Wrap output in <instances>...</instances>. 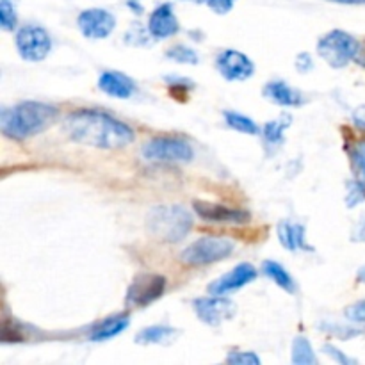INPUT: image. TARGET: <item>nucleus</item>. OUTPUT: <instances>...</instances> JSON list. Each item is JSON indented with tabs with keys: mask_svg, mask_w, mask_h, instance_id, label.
Listing matches in <instances>:
<instances>
[{
	"mask_svg": "<svg viewBox=\"0 0 365 365\" xmlns=\"http://www.w3.org/2000/svg\"><path fill=\"white\" fill-rule=\"evenodd\" d=\"M353 120H355V123L359 125L360 128H364L365 130V107H359V109L355 110V114H353Z\"/></svg>",
	"mask_w": 365,
	"mask_h": 365,
	"instance_id": "nucleus-33",
	"label": "nucleus"
},
{
	"mask_svg": "<svg viewBox=\"0 0 365 365\" xmlns=\"http://www.w3.org/2000/svg\"><path fill=\"white\" fill-rule=\"evenodd\" d=\"M278 239L284 248L289 252H298V250H307L312 252V246L307 245L305 241V227L303 225H291L287 221H282L278 225Z\"/></svg>",
	"mask_w": 365,
	"mask_h": 365,
	"instance_id": "nucleus-17",
	"label": "nucleus"
},
{
	"mask_svg": "<svg viewBox=\"0 0 365 365\" xmlns=\"http://www.w3.org/2000/svg\"><path fill=\"white\" fill-rule=\"evenodd\" d=\"M68 138L102 150H120L134 141V130L118 118L95 109H81L64 120Z\"/></svg>",
	"mask_w": 365,
	"mask_h": 365,
	"instance_id": "nucleus-1",
	"label": "nucleus"
},
{
	"mask_svg": "<svg viewBox=\"0 0 365 365\" xmlns=\"http://www.w3.org/2000/svg\"><path fill=\"white\" fill-rule=\"evenodd\" d=\"M235 245L232 239L227 237H200L198 241L191 242L187 248L182 252V262L189 266H207V264L220 262L228 259L234 252Z\"/></svg>",
	"mask_w": 365,
	"mask_h": 365,
	"instance_id": "nucleus-5",
	"label": "nucleus"
},
{
	"mask_svg": "<svg viewBox=\"0 0 365 365\" xmlns=\"http://www.w3.org/2000/svg\"><path fill=\"white\" fill-rule=\"evenodd\" d=\"M57 107L43 102H21L14 109H4L0 114V130L9 139H27L41 134L57 121Z\"/></svg>",
	"mask_w": 365,
	"mask_h": 365,
	"instance_id": "nucleus-2",
	"label": "nucleus"
},
{
	"mask_svg": "<svg viewBox=\"0 0 365 365\" xmlns=\"http://www.w3.org/2000/svg\"><path fill=\"white\" fill-rule=\"evenodd\" d=\"M223 116L228 127L234 128V130L242 132V134H250V135H257L260 132L259 125H257L252 118L242 116V114L239 113H232V110H227Z\"/></svg>",
	"mask_w": 365,
	"mask_h": 365,
	"instance_id": "nucleus-22",
	"label": "nucleus"
},
{
	"mask_svg": "<svg viewBox=\"0 0 365 365\" xmlns=\"http://www.w3.org/2000/svg\"><path fill=\"white\" fill-rule=\"evenodd\" d=\"M331 2H337V4H349V6H355V4H365V0H331Z\"/></svg>",
	"mask_w": 365,
	"mask_h": 365,
	"instance_id": "nucleus-35",
	"label": "nucleus"
},
{
	"mask_svg": "<svg viewBox=\"0 0 365 365\" xmlns=\"http://www.w3.org/2000/svg\"><path fill=\"white\" fill-rule=\"evenodd\" d=\"M346 316L351 321H356V323H365V299L349 307V309L346 310Z\"/></svg>",
	"mask_w": 365,
	"mask_h": 365,
	"instance_id": "nucleus-30",
	"label": "nucleus"
},
{
	"mask_svg": "<svg viewBox=\"0 0 365 365\" xmlns=\"http://www.w3.org/2000/svg\"><path fill=\"white\" fill-rule=\"evenodd\" d=\"M178 331L175 328L166 327V324H157V327H148L135 335L138 344H170Z\"/></svg>",
	"mask_w": 365,
	"mask_h": 365,
	"instance_id": "nucleus-19",
	"label": "nucleus"
},
{
	"mask_svg": "<svg viewBox=\"0 0 365 365\" xmlns=\"http://www.w3.org/2000/svg\"><path fill=\"white\" fill-rule=\"evenodd\" d=\"M192 216L187 209L182 205H159L153 207L146 216V228L150 235L157 241L180 242L182 239L187 237L192 228Z\"/></svg>",
	"mask_w": 365,
	"mask_h": 365,
	"instance_id": "nucleus-3",
	"label": "nucleus"
},
{
	"mask_svg": "<svg viewBox=\"0 0 365 365\" xmlns=\"http://www.w3.org/2000/svg\"><path fill=\"white\" fill-rule=\"evenodd\" d=\"M353 239H355V241L365 242V220L359 225V228H356L355 234H353Z\"/></svg>",
	"mask_w": 365,
	"mask_h": 365,
	"instance_id": "nucleus-34",
	"label": "nucleus"
},
{
	"mask_svg": "<svg viewBox=\"0 0 365 365\" xmlns=\"http://www.w3.org/2000/svg\"><path fill=\"white\" fill-rule=\"evenodd\" d=\"M227 362L234 365H257L260 364V359L252 351H232L227 356Z\"/></svg>",
	"mask_w": 365,
	"mask_h": 365,
	"instance_id": "nucleus-26",
	"label": "nucleus"
},
{
	"mask_svg": "<svg viewBox=\"0 0 365 365\" xmlns=\"http://www.w3.org/2000/svg\"><path fill=\"white\" fill-rule=\"evenodd\" d=\"M128 323H130V317L125 316V314H118V316L107 317V319H103L102 323L96 324V328L93 330L91 337L89 339H91L93 342L109 341V339L123 334V331L128 328Z\"/></svg>",
	"mask_w": 365,
	"mask_h": 365,
	"instance_id": "nucleus-18",
	"label": "nucleus"
},
{
	"mask_svg": "<svg viewBox=\"0 0 365 365\" xmlns=\"http://www.w3.org/2000/svg\"><path fill=\"white\" fill-rule=\"evenodd\" d=\"M196 316L209 327H220L223 321L235 316V303L223 298L221 294H212L209 298H198L192 303Z\"/></svg>",
	"mask_w": 365,
	"mask_h": 365,
	"instance_id": "nucleus-9",
	"label": "nucleus"
},
{
	"mask_svg": "<svg viewBox=\"0 0 365 365\" xmlns=\"http://www.w3.org/2000/svg\"><path fill=\"white\" fill-rule=\"evenodd\" d=\"M180 29L178 18L171 4H160L152 11L148 20V32L155 39H166L175 36Z\"/></svg>",
	"mask_w": 365,
	"mask_h": 365,
	"instance_id": "nucleus-14",
	"label": "nucleus"
},
{
	"mask_svg": "<svg viewBox=\"0 0 365 365\" xmlns=\"http://www.w3.org/2000/svg\"><path fill=\"white\" fill-rule=\"evenodd\" d=\"M18 24L14 0H0V27L4 31H14Z\"/></svg>",
	"mask_w": 365,
	"mask_h": 365,
	"instance_id": "nucleus-24",
	"label": "nucleus"
},
{
	"mask_svg": "<svg viewBox=\"0 0 365 365\" xmlns=\"http://www.w3.org/2000/svg\"><path fill=\"white\" fill-rule=\"evenodd\" d=\"M257 278V269L252 266V264L245 262L235 266L230 273L223 274L221 278H217L216 282L209 285L210 294H228L232 291H237V289H242L245 285L252 284Z\"/></svg>",
	"mask_w": 365,
	"mask_h": 365,
	"instance_id": "nucleus-13",
	"label": "nucleus"
},
{
	"mask_svg": "<svg viewBox=\"0 0 365 365\" xmlns=\"http://www.w3.org/2000/svg\"><path fill=\"white\" fill-rule=\"evenodd\" d=\"M292 362L296 365H314L317 362L312 346L303 335L296 337L292 342Z\"/></svg>",
	"mask_w": 365,
	"mask_h": 365,
	"instance_id": "nucleus-21",
	"label": "nucleus"
},
{
	"mask_svg": "<svg viewBox=\"0 0 365 365\" xmlns=\"http://www.w3.org/2000/svg\"><path fill=\"white\" fill-rule=\"evenodd\" d=\"M216 68L227 81L242 82L255 73V64L246 53L228 48L217 56Z\"/></svg>",
	"mask_w": 365,
	"mask_h": 365,
	"instance_id": "nucleus-11",
	"label": "nucleus"
},
{
	"mask_svg": "<svg viewBox=\"0 0 365 365\" xmlns=\"http://www.w3.org/2000/svg\"><path fill=\"white\" fill-rule=\"evenodd\" d=\"M364 200H365V182H353V184L349 185L348 200H346V203H348V207H355L359 205L360 202H364Z\"/></svg>",
	"mask_w": 365,
	"mask_h": 365,
	"instance_id": "nucleus-27",
	"label": "nucleus"
},
{
	"mask_svg": "<svg viewBox=\"0 0 365 365\" xmlns=\"http://www.w3.org/2000/svg\"><path fill=\"white\" fill-rule=\"evenodd\" d=\"M351 155H353V164H355L356 170H359L362 175H365V143H359V145L353 148Z\"/></svg>",
	"mask_w": 365,
	"mask_h": 365,
	"instance_id": "nucleus-28",
	"label": "nucleus"
},
{
	"mask_svg": "<svg viewBox=\"0 0 365 365\" xmlns=\"http://www.w3.org/2000/svg\"><path fill=\"white\" fill-rule=\"evenodd\" d=\"M14 43H16V50L21 59L31 61V63L43 61L52 50V39L48 32L39 25H24L16 32Z\"/></svg>",
	"mask_w": 365,
	"mask_h": 365,
	"instance_id": "nucleus-7",
	"label": "nucleus"
},
{
	"mask_svg": "<svg viewBox=\"0 0 365 365\" xmlns=\"http://www.w3.org/2000/svg\"><path fill=\"white\" fill-rule=\"evenodd\" d=\"M235 0H207V6L217 14H227L230 13L232 7H234Z\"/></svg>",
	"mask_w": 365,
	"mask_h": 365,
	"instance_id": "nucleus-29",
	"label": "nucleus"
},
{
	"mask_svg": "<svg viewBox=\"0 0 365 365\" xmlns=\"http://www.w3.org/2000/svg\"><path fill=\"white\" fill-rule=\"evenodd\" d=\"M166 57L180 64H198V56H196V52L185 45L171 46L166 52Z\"/></svg>",
	"mask_w": 365,
	"mask_h": 365,
	"instance_id": "nucleus-25",
	"label": "nucleus"
},
{
	"mask_svg": "<svg viewBox=\"0 0 365 365\" xmlns=\"http://www.w3.org/2000/svg\"><path fill=\"white\" fill-rule=\"evenodd\" d=\"M289 121H291V118H285L282 116L280 120H273V121H267L266 125H264V138H266L267 143H271V145H278V143L284 141V132L285 128L289 127Z\"/></svg>",
	"mask_w": 365,
	"mask_h": 365,
	"instance_id": "nucleus-23",
	"label": "nucleus"
},
{
	"mask_svg": "<svg viewBox=\"0 0 365 365\" xmlns=\"http://www.w3.org/2000/svg\"><path fill=\"white\" fill-rule=\"evenodd\" d=\"M324 353H327V355H330L331 359L334 360H337L339 364H344V365H348V364H353V360L351 359H348V356L344 355V353L342 351H339L337 348H335V346H331V344H327L324 346Z\"/></svg>",
	"mask_w": 365,
	"mask_h": 365,
	"instance_id": "nucleus-31",
	"label": "nucleus"
},
{
	"mask_svg": "<svg viewBox=\"0 0 365 365\" xmlns=\"http://www.w3.org/2000/svg\"><path fill=\"white\" fill-rule=\"evenodd\" d=\"M356 278H359V282H362V284H365V266L360 267L359 274H356Z\"/></svg>",
	"mask_w": 365,
	"mask_h": 365,
	"instance_id": "nucleus-36",
	"label": "nucleus"
},
{
	"mask_svg": "<svg viewBox=\"0 0 365 365\" xmlns=\"http://www.w3.org/2000/svg\"><path fill=\"white\" fill-rule=\"evenodd\" d=\"M77 25L82 34L89 39H106L116 27V18L113 13L102 7H91L78 14Z\"/></svg>",
	"mask_w": 365,
	"mask_h": 365,
	"instance_id": "nucleus-10",
	"label": "nucleus"
},
{
	"mask_svg": "<svg viewBox=\"0 0 365 365\" xmlns=\"http://www.w3.org/2000/svg\"><path fill=\"white\" fill-rule=\"evenodd\" d=\"M262 93L267 100H271V102L282 107H298L305 102L302 93L292 89L291 86L285 84V82L282 81L267 82V84L264 86Z\"/></svg>",
	"mask_w": 365,
	"mask_h": 365,
	"instance_id": "nucleus-16",
	"label": "nucleus"
},
{
	"mask_svg": "<svg viewBox=\"0 0 365 365\" xmlns=\"http://www.w3.org/2000/svg\"><path fill=\"white\" fill-rule=\"evenodd\" d=\"M98 88L113 98L127 100L134 95L135 82L121 71H103L98 78Z\"/></svg>",
	"mask_w": 365,
	"mask_h": 365,
	"instance_id": "nucleus-15",
	"label": "nucleus"
},
{
	"mask_svg": "<svg viewBox=\"0 0 365 365\" xmlns=\"http://www.w3.org/2000/svg\"><path fill=\"white\" fill-rule=\"evenodd\" d=\"M262 269H264V273H266V277L271 278V280H273L278 287H282L284 291H287L289 294H294L296 282L292 280V277L287 273V271H285V267L282 266V264L274 262V260H266L262 266Z\"/></svg>",
	"mask_w": 365,
	"mask_h": 365,
	"instance_id": "nucleus-20",
	"label": "nucleus"
},
{
	"mask_svg": "<svg viewBox=\"0 0 365 365\" xmlns=\"http://www.w3.org/2000/svg\"><path fill=\"white\" fill-rule=\"evenodd\" d=\"M195 212L200 220L209 221V223L221 225H242L250 221V212L242 209H232V207L220 205V203L210 202H195Z\"/></svg>",
	"mask_w": 365,
	"mask_h": 365,
	"instance_id": "nucleus-12",
	"label": "nucleus"
},
{
	"mask_svg": "<svg viewBox=\"0 0 365 365\" xmlns=\"http://www.w3.org/2000/svg\"><path fill=\"white\" fill-rule=\"evenodd\" d=\"M317 53L324 63L339 70V68L348 66L351 61H355L360 56V43L349 32L335 29L319 39Z\"/></svg>",
	"mask_w": 365,
	"mask_h": 365,
	"instance_id": "nucleus-4",
	"label": "nucleus"
},
{
	"mask_svg": "<svg viewBox=\"0 0 365 365\" xmlns=\"http://www.w3.org/2000/svg\"><path fill=\"white\" fill-rule=\"evenodd\" d=\"M296 64H298V70L299 71H309L310 68L314 66V63H312V59H310V56L307 52H303V53H299L298 56V59H296Z\"/></svg>",
	"mask_w": 365,
	"mask_h": 365,
	"instance_id": "nucleus-32",
	"label": "nucleus"
},
{
	"mask_svg": "<svg viewBox=\"0 0 365 365\" xmlns=\"http://www.w3.org/2000/svg\"><path fill=\"white\" fill-rule=\"evenodd\" d=\"M166 291V278L163 274H139L127 291L125 303L134 309H145L160 298Z\"/></svg>",
	"mask_w": 365,
	"mask_h": 365,
	"instance_id": "nucleus-8",
	"label": "nucleus"
},
{
	"mask_svg": "<svg viewBox=\"0 0 365 365\" xmlns=\"http://www.w3.org/2000/svg\"><path fill=\"white\" fill-rule=\"evenodd\" d=\"M141 155L160 163H189L195 157L192 146L182 138H153L141 148Z\"/></svg>",
	"mask_w": 365,
	"mask_h": 365,
	"instance_id": "nucleus-6",
	"label": "nucleus"
}]
</instances>
